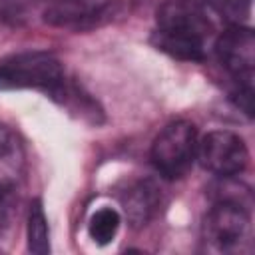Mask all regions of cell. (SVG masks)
<instances>
[{
	"label": "cell",
	"mask_w": 255,
	"mask_h": 255,
	"mask_svg": "<svg viewBox=\"0 0 255 255\" xmlns=\"http://www.w3.org/2000/svg\"><path fill=\"white\" fill-rule=\"evenodd\" d=\"M157 30L151 42L173 58L201 62L205 58V38L211 24L201 4L195 0H165L157 8Z\"/></svg>",
	"instance_id": "1"
},
{
	"label": "cell",
	"mask_w": 255,
	"mask_h": 255,
	"mask_svg": "<svg viewBox=\"0 0 255 255\" xmlns=\"http://www.w3.org/2000/svg\"><path fill=\"white\" fill-rule=\"evenodd\" d=\"M66 86L62 64L46 52L14 54L0 62V90L36 88L58 98Z\"/></svg>",
	"instance_id": "2"
},
{
	"label": "cell",
	"mask_w": 255,
	"mask_h": 255,
	"mask_svg": "<svg viewBox=\"0 0 255 255\" xmlns=\"http://www.w3.org/2000/svg\"><path fill=\"white\" fill-rule=\"evenodd\" d=\"M197 151V129L185 120L167 124L151 143V163L167 179L181 177L193 163Z\"/></svg>",
	"instance_id": "3"
},
{
	"label": "cell",
	"mask_w": 255,
	"mask_h": 255,
	"mask_svg": "<svg viewBox=\"0 0 255 255\" xmlns=\"http://www.w3.org/2000/svg\"><path fill=\"white\" fill-rule=\"evenodd\" d=\"M249 207L217 199L205 213L201 233L217 251H235L249 235Z\"/></svg>",
	"instance_id": "4"
},
{
	"label": "cell",
	"mask_w": 255,
	"mask_h": 255,
	"mask_svg": "<svg viewBox=\"0 0 255 255\" xmlns=\"http://www.w3.org/2000/svg\"><path fill=\"white\" fill-rule=\"evenodd\" d=\"M195 157L199 159L203 169L219 177H233L247 167L249 151L245 141L237 133L215 129L203 135L201 141H197Z\"/></svg>",
	"instance_id": "5"
},
{
	"label": "cell",
	"mask_w": 255,
	"mask_h": 255,
	"mask_svg": "<svg viewBox=\"0 0 255 255\" xmlns=\"http://www.w3.org/2000/svg\"><path fill=\"white\" fill-rule=\"evenodd\" d=\"M215 54L237 86H253L255 36L249 26L231 24L225 32H221L215 42Z\"/></svg>",
	"instance_id": "6"
},
{
	"label": "cell",
	"mask_w": 255,
	"mask_h": 255,
	"mask_svg": "<svg viewBox=\"0 0 255 255\" xmlns=\"http://www.w3.org/2000/svg\"><path fill=\"white\" fill-rule=\"evenodd\" d=\"M114 0H52L44 10V22L56 28H90L102 20Z\"/></svg>",
	"instance_id": "7"
},
{
	"label": "cell",
	"mask_w": 255,
	"mask_h": 255,
	"mask_svg": "<svg viewBox=\"0 0 255 255\" xmlns=\"http://www.w3.org/2000/svg\"><path fill=\"white\" fill-rule=\"evenodd\" d=\"M157 199H159L157 197V187L153 183L141 181V183L133 185L128 191V195L124 197V207H126L128 219L135 227L145 225L157 209Z\"/></svg>",
	"instance_id": "8"
},
{
	"label": "cell",
	"mask_w": 255,
	"mask_h": 255,
	"mask_svg": "<svg viewBox=\"0 0 255 255\" xmlns=\"http://www.w3.org/2000/svg\"><path fill=\"white\" fill-rule=\"evenodd\" d=\"M28 249L36 255H46L50 251V231L40 199L32 201L28 211Z\"/></svg>",
	"instance_id": "9"
},
{
	"label": "cell",
	"mask_w": 255,
	"mask_h": 255,
	"mask_svg": "<svg viewBox=\"0 0 255 255\" xmlns=\"http://www.w3.org/2000/svg\"><path fill=\"white\" fill-rule=\"evenodd\" d=\"M120 229V213L112 207H102L98 209L92 219H90V225H88V231H90V237L98 243V245H108L116 233Z\"/></svg>",
	"instance_id": "10"
},
{
	"label": "cell",
	"mask_w": 255,
	"mask_h": 255,
	"mask_svg": "<svg viewBox=\"0 0 255 255\" xmlns=\"http://www.w3.org/2000/svg\"><path fill=\"white\" fill-rule=\"evenodd\" d=\"M207 6L229 24H241L251 10V0H205Z\"/></svg>",
	"instance_id": "11"
},
{
	"label": "cell",
	"mask_w": 255,
	"mask_h": 255,
	"mask_svg": "<svg viewBox=\"0 0 255 255\" xmlns=\"http://www.w3.org/2000/svg\"><path fill=\"white\" fill-rule=\"evenodd\" d=\"M16 189L10 181H0V225H10L14 213H16Z\"/></svg>",
	"instance_id": "12"
},
{
	"label": "cell",
	"mask_w": 255,
	"mask_h": 255,
	"mask_svg": "<svg viewBox=\"0 0 255 255\" xmlns=\"http://www.w3.org/2000/svg\"><path fill=\"white\" fill-rule=\"evenodd\" d=\"M14 145H16V139L12 129L6 124H0V157L10 155L14 151Z\"/></svg>",
	"instance_id": "13"
}]
</instances>
